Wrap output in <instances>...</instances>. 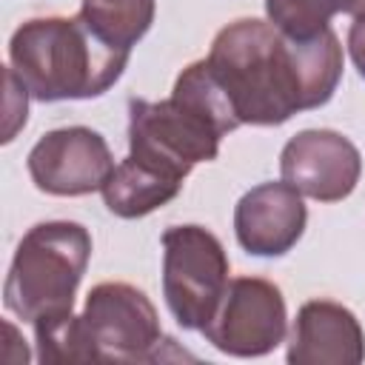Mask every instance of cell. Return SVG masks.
I'll list each match as a JSON object with an SVG mask.
<instances>
[{"mask_svg":"<svg viewBox=\"0 0 365 365\" xmlns=\"http://www.w3.org/2000/svg\"><path fill=\"white\" fill-rule=\"evenodd\" d=\"M205 63L240 125H279L334 97L342 46L331 29L294 40L274 23L242 17L217 31Z\"/></svg>","mask_w":365,"mask_h":365,"instance_id":"obj_1","label":"cell"},{"mask_svg":"<svg viewBox=\"0 0 365 365\" xmlns=\"http://www.w3.org/2000/svg\"><path fill=\"white\" fill-rule=\"evenodd\" d=\"M128 57L131 51L100 40L80 14L26 20L9 40V66L40 103L106 94L120 80Z\"/></svg>","mask_w":365,"mask_h":365,"instance_id":"obj_2","label":"cell"},{"mask_svg":"<svg viewBox=\"0 0 365 365\" xmlns=\"http://www.w3.org/2000/svg\"><path fill=\"white\" fill-rule=\"evenodd\" d=\"M91 259V234L71 220L31 225L9 265L3 302L23 322L71 311L77 285Z\"/></svg>","mask_w":365,"mask_h":365,"instance_id":"obj_3","label":"cell"},{"mask_svg":"<svg viewBox=\"0 0 365 365\" xmlns=\"http://www.w3.org/2000/svg\"><path fill=\"white\" fill-rule=\"evenodd\" d=\"M228 282L225 248L208 228L171 225L163 231V297L177 325L202 331Z\"/></svg>","mask_w":365,"mask_h":365,"instance_id":"obj_4","label":"cell"},{"mask_svg":"<svg viewBox=\"0 0 365 365\" xmlns=\"http://www.w3.org/2000/svg\"><path fill=\"white\" fill-rule=\"evenodd\" d=\"M222 137L211 117L174 94L160 103H128V154L177 180H185L197 163H211Z\"/></svg>","mask_w":365,"mask_h":365,"instance_id":"obj_5","label":"cell"},{"mask_svg":"<svg viewBox=\"0 0 365 365\" xmlns=\"http://www.w3.org/2000/svg\"><path fill=\"white\" fill-rule=\"evenodd\" d=\"M94 362H151L165 342L154 302L128 282H100L80 314Z\"/></svg>","mask_w":365,"mask_h":365,"instance_id":"obj_6","label":"cell"},{"mask_svg":"<svg viewBox=\"0 0 365 365\" xmlns=\"http://www.w3.org/2000/svg\"><path fill=\"white\" fill-rule=\"evenodd\" d=\"M285 331L282 291L259 277H237L200 334L228 356H265L285 339Z\"/></svg>","mask_w":365,"mask_h":365,"instance_id":"obj_7","label":"cell"},{"mask_svg":"<svg viewBox=\"0 0 365 365\" xmlns=\"http://www.w3.org/2000/svg\"><path fill=\"white\" fill-rule=\"evenodd\" d=\"M31 182L51 197H83L103 191L114 171V157L103 134L86 125L46 131L29 151Z\"/></svg>","mask_w":365,"mask_h":365,"instance_id":"obj_8","label":"cell"},{"mask_svg":"<svg viewBox=\"0 0 365 365\" xmlns=\"http://www.w3.org/2000/svg\"><path fill=\"white\" fill-rule=\"evenodd\" d=\"M279 174L302 197L339 202L356 188L362 157L345 134L331 128H305L282 145Z\"/></svg>","mask_w":365,"mask_h":365,"instance_id":"obj_9","label":"cell"},{"mask_svg":"<svg viewBox=\"0 0 365 365\" xmlns=\"http://www.w3.org/2000/svg\"><path fill=\"white\" fill-rule=\"evenodd\" d=\"M308 222L302 194L282 182H262L245 191L234 208L237 242L254 257H282L288 254Z\"/></svg>","mask_w":365,"mask_h":365,"instance_id":"obj_10","label":"cell"},{"mask_svg":"<svg viewBox=\"0 0 365 365\" xmlns=\"http://www.w3.org/2000/svg\"><path fill=\"white\" fill-rule=\"evenodd\" d=\"M291 365H359L365 359V334L356 314L331 299H311L297 311Z\"/></svg>","mask_w":365,"mask_h":365,"instance_id":"obj_11","label":"cell"},{"mask_svg":"<svg viewBox=\"0 0 365 365\" xmlns=\"http://www.w3.org/2000/svg\"><path fill=\"white\" fill-rule=\"evenodd\" d=\"M180 188L182 180L128 154L123 163L114 165L108 182L103 185V202L111 214L123 220H137L171 202Z\"/></svg>","mask_w":365,"mask_h":365,"instance_id":"obj_12","label":"cell"},{"mask_svg":"<svg viewBox=\"0 0 365 365\" xmlns=\"http://www.w3.org/2000/svg\"><path fill=\"white\" fill-rule=\"evenodd\" d=\"M154 0H83L80 17L86 26L120 51H131L154 23Z\"/></svg>","mask_w":365,"mask_h":365,"instance_id":"obj_13","label":"cell"},{"mask_svg":"<svg viewBox=\"0 0 365 365\" xmlns=\"http://www.w3.org/2000/svg\"><path fill=\"white\" fill-rule=\"evenodd\" d=\"M268 23L294 40H314L331 29L334 14L365 17V0H265Z\"/></svg>","mask_w":365,"mask_h":365,"instance_id":"obj_14","label":"cell"},{"mask_svg":"<svg viewBox=\"0 0 365 365\" xmlns=\"http://www.w3.org/2000/svg\"><path fill=\"white\" fill-rule=\"evenodd\" d=\"M31 325H34V339H37V359L43 365L94 362L91 348L83 334V322L71 311H54V314L37 317Z\"/></svg>","mask_w":365,"mask_h":365,"instance_id":"obj_15","label":"cell"},{"mask_svg":"<svg viewBox=\"0 0 365 365\" xmlns=\"http://www.w3.org/2000/svg\"><path fill=\"white\" fill-rule=\"evenodd\" d=\"M3 83H6V128H3V143H11L14 134L26 125L29 114V88L20 83V77L11 71V66L3 68Z\"/></svg>","mask_w":365,"mask_h":365,"instance_id":"obj_16","label":"cell"},{"mask_svg":"<svg viewBox=\"0 0 365 365\" xmlns=\"http://www.w3.org/2000/svg\"><path fill=\"white\" fill-rule=\"evenodd\" d=\"M348 54H351L359 77L365 80V17H356L351 23V31H348Z\"/></svg>","mask_w":365,"mask_h":365,"instance_id":"obj_17","label":"cell"}]
</instances>
